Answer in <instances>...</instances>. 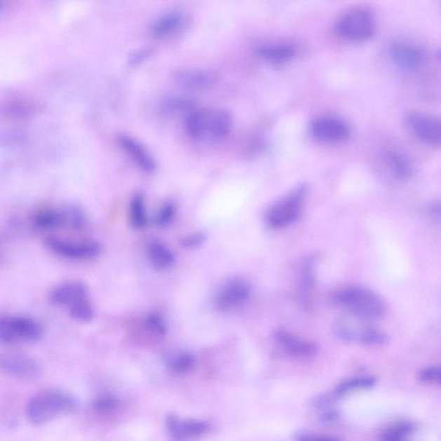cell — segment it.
<instances>
[{"instance_id": "obj_1", "label": "cell", "mask_w": 441, "mask_h": 441, "mask_svg": "<svg viewBox=\"0 0 441 441\" xmlns=\"http://www.w3.org/2000/svg\"><path fill=\"white\" fill-rule=\"evenodd\" d=\"M231 125V116L219 108H194L184 118L187 135L199 142L221 140L229 134Z\"/></svg>"}, {"instance_id": "obj_2", "label": "cell", "mask_w": 441, "mask_h": 441, "mask_svg": "<svg viewBox=\"0 0 441 441\" xmlns=\"http://www.w3.org/2000/svg\"><path fill=\"white\" fill-rule=\"evenodd\" d=\"M334 304L345 308L361 318L374 320L386 314V305L382 297L367 288L353 286L335 292L331 297Z\"/></svg>"}, {"instance_id": "obj_3", "label": "cell", "mask_w": 441, "mask_h": 441, "mask_svg": "<svg viewBox=\"0 0 441 441\" xmlns=\"http://www.w3.org/2000/svg\"><path fill=\"white\" fill-rule=\"evenodd\" d=\"M75 400L62 391L50 390L34 395L26 407V416L32 423L43 424L54 418L72 412Z\"/></svg>"}, {"instance_id": "obj_4", "label": "cell", "mask_w": 441, "mask_h": 441, "mask_svg": "<svg viewBox=\"0 0 441 441\" xmlns=\"http://www.w3.org/2000/svg\"><path fill=\"white\" fill-rule=\"evenodd\" d=\"M368 320L360 316H342L335 320L333 330L335 335L342 340L360 343L367 346L386 344L389 337L386 333L376 329L367 323Z\"/></svg>"}, {"instance_id": "obj_5", "label": "cell", "mask_w": 441, "mask_h": 441, "mask_svg": "<svg viewBox=\"0 0 441 441\" xmlns=\"http://www.w3.org/2000/svg\"><path fill=\"white\" fill-rule=\"evenodd\" d=\"M337 28L339 33L346 39L367 41L374 35L375 18L368 9H352L343 15Z\"/></svg>"}, {"instance_id": "obj_6", "label": "cell", "mask_w": 441, "mask_h": 441, "mask_svg": "<svg viewBox=\"0 0 441 441\" xmlns=\"http://www.w3.org/2000/svg\"><path fill=\"white\" fill-rule=\"evenodd\" d=\"M41 329L34 320L20 316H2L0 318V340L5 343L36 341Z\"/></svg>"}, {"instance_id": "obj_7", "label": "cell", "mask_w": 441, "mask_h": 441, "mask_svg": "<svg viewBox=\"0 0 441 441\" xmlns=\"http://www.w3.org/2000/svg\"><path fill=\"white\" fill-rule=\"evenodd\" d=\"M405 123L418 140L431 146H441V118L427 113L412 111L407 113Z\"/></svg>"}, {"instance_id": "obj_8", "label": "cell", "mask_w": 441, "mask_h": 441, "mask_svg": "<svg viewBox=\"0 0 441 441\" xmlns=\"http://www.w3.org/2000/svg\"><path fill=\"white\" fill-rule=\"evenodd\" d=\"M304 186H300L282 201L275 203L269 213L271 226L284 228L293 224L299 217L305 195Z\"/></svg>"}, {"instance_id": "obj_9", "label": "cell", "mask_w": 441, "mask_h": 441, "mask_svg": "<svg viewBox=\"0 0 441 441\" xmlns=\"http://www.w3.org/2000/svg\"><path fill=\"white\" fill-rule=\"evenodd\" d=\"M313 137L323 142H340L350 135V127L344 120L337 116H325L316 118L311 124Z\"/></svg>"}, {"instance_id": "obj_10", "label": "cell", "mask_w": 441, "mask_h": 441, "mask_svg": "<svg viewBox=\"0 0 441 441\" xmlns=\"http://www.w3.org/2000/svg\"><path fill=\"white\" fill-rule=\"evenodd\" d=\"M0 367L7 374L22 380L36 379L41 373L39 362L22 353L3 355L0 360Z\"/></svg>"}, {"instance_id": "obj_11", "label": "cell", "mask_w": 441, "mask_h": 441, "mask_svg": "<svg viewBox=\"0 0 441 441\" xmlns=\"http://www.w3.org/2000/svg\"><path fill=\"white\" fill-rule=\"evenodd\" d=\"M45 245L55 254L71 259L95 258L101 252V247L97 243H72L56 238H48L45 241Z\"/></svg>"}, {"instance_id": "obj_12", "label": "cell", "mask_w": 441, "mask_h": 441, "mask_svg": "<svg viewBox=\"0 0 441 441\" xmlns=\"http://www.w3.org/2000/svg\"><path fill=\"white\" fill-rule=\"evenodd\" d=\"M390 57L395 66L402 70H414L424 63L423 48L409 43H394L390 48Z\"/></svg>"}, {"instance_id": "obj_13", "label": "cell", "mask_w": 441, "mask_h": 441, "mask_svg": "<svg viewBox=\"0 0 441 441\" xmlns=\"http://www.w3.org/2000/svg\"><path fill=\"white\" fill-rule=\"evenodd\" d=\"M167 428L172 440L188 441L205 435L208 431L209 424L203 421L181 420L171 414L167 419Z\"/></svg>"}, {"instance_id": "obj_14", "label": "cell", "mask_w": 441, "mask_h": 441, "mask_svg": "<svg viewBox=\"0 0 441 441\" xmlns=\"http://www.w3.org/2000/svg\"><path fill=\"white\" fill-rule=\"evenodd\" d=\"M187 24L186 13L180 10H172L161 15L151 26V35L158 39H168L177 35Z\"/></svg>"}, {"instance_id": "obj_15", "label": "cell", "mask_w": 441, "mask_h": 441, "mask_svg": "<svg viewBox=\"0 0 441 441\" xmlns=\"http://www.w3.org/2000/svg\"><path fill=\"white\" fill-rule=\"evenodd\" d=\"M173 81L180 88L195 92L209 89L216 83V75L208 71L196 69H180L175 71Z\"/></svg>"}, {"instance_id": "obj_16", "label": "cell", "mask_w": 441, "mask_h": 441, "mask_svg": "<svg viewBox=\"0 0 441 441\" xmlns=\"http://www.w3.org/2000/svg\"><path fill=\"white\" fill-rule=\"evenodd\" d=\"M250 287L240 280L229 281L215 297V305L222 311L229 310L246 301L250 296Z\"/></svg>"}, {"instance_id": "obj_17", "label": "cell", "mask_w": 441, "mask_h": 441, "mask_svg": "<svg viewBox=\"0 0 441 441\" xmlns=\"http://www.w3.org/2000/svg\"><path fill=\"white\" fill-rule=\"evenodd\" d=\"M274 339L285 353L297 359H308L316 355V346L310 341L301 340L284 330L275 332Z\"/></svg>"}, {"instance_id": "obj_18", "label": "cell", "mask_w": 441, "mask_h": 441, "mask_svg": "<svg viewBox=\"0 0 441 441\" xmlns=\"http://www.w3.org/2000/svg\"><path fill=\"white\" fill-rule=\"evenodd\" d=\"M118 142L121 148L125 151L128 156L143 172H153L156 170V165L153 157L150 156L144 146L135 138L127 135H119Z\"/></svg>"}, {"instance_id": "obj_19", "label": "cell", "mask_w": 441, "mask_h": 441, "mask_svg": "<svg viewBox=\"0 0 441 441\" xmlns=\"http://www.w3.org/2000/svg\"><path fill=\"white\" fill-rule=\"evenodd\" d=\"M383 161L388 171L395 179L406 180L410 178L413 172L412 161L398 149H389L383 154Z\"/></svg>"}, {"instance_id": "obj_20", "label": "cell", "mask_w": 441, "mask_h": 441, "mask_svg": "<svg viewBox=\"0 0 441 441\" xmlns=\"http://www.w3.org/2000/svg\"><path fill=\"white\" fill-rule=\"evenodd\" d=\"M50 299L53 304L71 308L80 301L88 299V290L81 283H69L55 289Z\"/></svg>"}, {"instance_id": "obj_21", "label": "cell", "mask_w": 441, "mask_h": 441, "mask_svg": "<svg viewBox=\"0 0 441 441\" xmlns=\"http://www.w3.org/2000/svg\"><path fill=\"white\" fill-rule=\"evenodd\" d=\"M258 55L271 62H285L294 57L296 48L290 44H267L259 48Z\"/></svg>"}, {"instance_id": "obj_22", "label": "cell", "mask_w": 441, "mask_h": 441, "mask_svg": "<svg viewBox=\"0 0 441 441\" xmlns=\"http://www.w3.org/2000/svg\"><path fill=\"white\" fill-rule=\"evenodd\" d=\"M149 257L151 263L158 269H167L175 262V256L170 248L158 240L149 245Z\"/></svg>"}, {"instance_id": "obj_23", "label": "cell", "mask_w": 441, "mask_h": 441, "mask_svg": "<svg viewBox=\"0 0 441 441\" xmlns=\"http://www.w3.org/2000/svg\"><path fill=\"white\" fill-rule=\"evenodd\" d=\"M130 224L135 229L144 228L148 224L144 199L140 194L135 195L132 198L130 207Z\"/></svg>"}, {"instance_id": "obj_24", "label": "cell", "mask_w": 441, "mask_h": 441, "mask_svg": "<svg viewBox=\"0 0 441 441\" xmlns=\"http://www.w3.org/2000/svg\"><path fill=\"white\" fill-rule=\"evenodd\" d=\"M63 222L62 212L52 210L41 211L36 215L35 219H34V224L40 229L57 228Z\"/></svg>"}, {"instance_id": "obj_25", "label": "cell", "mask_w": 441, "mask_h": 441, "mask_svg": "<svg viewBox=\"0 0 441 441\" xmlns=\"http://www.w3.org/2000/svg\"><path fill=\"white\" fill-rule=\"evenodd\" d=\"M376 379L373 376H357L343 382L337 388V394L344 395L358 390L368 389L375 386Z\"/></svg>"}, {"instance_id": "obj_26", "label": "cell", "mask_w": 441, "mask_h": 441, "mask_svg": "<svg viewBox=\"0 0 441 441\" xmlns=\"http://www.w3.org/2000/svg\"><path fill=\"white\" fill-rule=\"evenodd\" d=\"M168 364V367L175 372H187L194 368L196 359L192 354L179 353L169 358Z\"/></svg>"}, {"instance_id": "obj_27", "label": "cell", "mask_w": 441, "mask_h": 441, "mask_svg": "<svg viewBox=\"0 0 441 441\" xmlns=\"http://www.w3.org/2000/svg\"><path fill=\"white\" fill-rule=\"evenodd\" d=\"M70 315L74 319L82 322H89L93 318L94 311L88 299L83 300L69 308Z\"/></svg>"}, {"instance_id": "obj_28", "label": "cell", "mask_w": 441, "mask_h": 441, "mask_svg": "<svg viewBox=\"0 0 441 441\" xmlns=\"http://www.w3.org/2000/svg\"><path fill=\"white\" fill-rule=\"evenodd\" d=\"M163 104L168 111L183 112L186 116L194 109L191 100L180 97H169L165 100Z\"/></svg>"}, {"instance_id": "obj_29", "label": "cell", "mask_w": 441, "mask_h": 441, "mask_svg": "<svg viewBox=\"0 0 441 441\" xmlns=\"http://www.w3.org/2000/svg\"><path fill=\"white\" fill-rule=\"evenodd\" d=\"M64 222H67L70 227L80 229L84 224L85 217L82 210L76 205L66 207L62 211Z\"/></svg>"}, {"instance_id": "obj_30", "label": "cell", "mask_w": 441, "mask_h": 441, "mask_svg": "<svg viewBox=\"0 0 441 441\" xmlns=\"http://www.w3.org/2000/svg\"><path fill=\"white\" fill-rule=\"evenodd\" d=\"M145 323L147 329L154 334L161 335V337L167 334V324L162 316L158 313H151L147 316Z\"/></svg>"}, {"instance_id": "obj_31", "label": "cell", "mask_w": 441, "mask_h": 441, "mask_svg": "<svg viewBox=\"0 0 441 441\" xmlns=\"http://www.w3.org/2000/svg\"><path fill=\"white\" fill-rule=\"evenodd\" d=\"M175 212L176 207L175 203L172 202L165 203V205L161 207L159 214L157 215V225L161 226V227H164V226L170 224L173 217H175Z\"/></svg>"}, {"instance_id": "obj_32", "label": "cell", "mask_w": 441, "mask_h": 441, "mask_svg": "<svg viewBox=\"0 0 441 441\" xmlns=\"http://www.w3.org/2000/svg\"><path fill=\"white\" fill-rule=\"evenodd\" d=\"M412 427L409 424H400L398 427L390 429L384 435V441H405L406 435L412 431Z\"/></svg>"}, {"instance_id": "obj_33", "label": "cell", "mask_w": 441, "mask_h": 441, "mask_svg": "<svg viewBox=\"0 0 441 441\" xmlns=\"http://www.w3.org/2000/svg\"><path fill=\"white\" fill-rule=\"evenodd\" d=\"M421 381L441 384V365L423 369L419 372Z\"/></svg>"}, {"instance_id": "obj_34", "label": "cell", "mask_w": 441, "mask_h": 441, "mask_svg": "<svg viewBox=\"0 0 441 441\" xmlns=\"http://www.w3.org/2000/svg\"><path fill=\"white\" fill-rule=\"evenodd\" d=\"M118 401L112 395H101L95 402V408L100 412H110L116 408Z\"/></svg>"}, {"instance_id": "obj_35", "label": "cell", "mask_w": 441, "mask_h": 441, "mask_svg": "<svg viewBox=\"0 0 441 441\" xmlns=\"http://www.w3.org/2000/svg\"><path fill=\"white\" fill-rule=\"evenodd\" d=\"M205 235L203 233H192V235L184 237V238L181 240V245L184 247L186 248H194L201 246V245L205 241Z\"/></svg>"}, {"instance_id": "obj_36", "label": "cell", "mask_w": 441, "mask_h": 441, "mask_svg": "<svg viewBox=\"0 0 441 441\" xmlns=\"http://www.w3.org/2000/svg\"><path fill=\"white\" fill-rule=\"evenodd\" d=\"M153 51L152 48H142L140 50L134 52L130 56L129 62L131 65H137V64L142 63L143 60L148 59L153 54Z\"/></svg>"}, {"instance_id": "obj_37", "label": "cell", "mask_w": 441, "mask_h": 441, "mask_svg": "<svg viewBox=\"0 0 441 441\" xmlns=\"http://www.w3.org/2000/svg\"><path fill=\"white\" fill-rule=\"evenodd\" d=\"M297 441H341L337 437L326 435H300Z\"/></svg>"}, {"instance_id": "obj_38", "label": "cell", "mask_w": 441, "mask_h": 441, "mask_svg": "<svg viewBox=\"0 0 441 441\" xmlns=\"http://www.w3.org/2000/svg\"><path fill=\"white\" fill-rule=\"evenodd\" d=\"M429 210H430V212L432 213L433 216H435L437 218H440V219H441V201L432 203Z\"/></svg>"}, {"instance_id": "obj_39", "label": "cell", "mask_w": 441, "mask_h": 441, "mask_svg": "<svg viewBox=\"0 0 441 441\" xmlns=\"http://www.w3.org/2000/svg\"><path fill=\"white\" fill-rule=\"evenodd\" d=\"M439 58L441 60V50L438 53Z\"/></svg>"}]
</instances>
